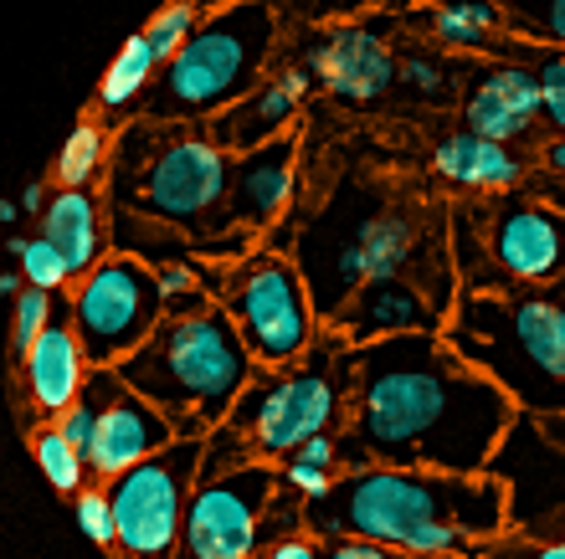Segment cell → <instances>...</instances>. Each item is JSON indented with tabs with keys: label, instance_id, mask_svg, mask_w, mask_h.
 <instances>
[{
	"label": "cell",
	"instance_id": "6da1fadb",
	"mask_svg": "<svg viewBox=\"0 0 565 559\" xmlns=\"http://www.w3.org/2000/svg\"><path fill=\"white\" fill-rule=\"evenodd\" d=\"M520 406L437 329L350 344V406L340 462L483 472L504 447Z\"/></svg>",
	"mask_w": 565,
	"mask_h": 559
},
{
	"label": "cell",
	"instance_id": "7a4b0ae2",
	"mask_svg": "<svg viewBox=\"0 0 565 559\" xmlns=\"http://www.w3.org/2000/svg\"><path fill=\"white\" fill-rule=\"evenodd\" d=\"M303 529L319 539L355 534L417 559H478L509 534V483L493 467L437 472L360 462L324 498L303 503Z\"/></svg>",
	"mask_w": 565,
	"mask_h": 559
},
{
	"label": "cell",
	"instance_id": "3957f363",
	"mask_svg": "<svg viewBox=\"0 0 565 559\" xmlns=\"http://www.w3.org/2000/svg\"><path fill=\"white\" fill-rule=\"evenodd\" d=\"M443 338L509 390L524 416L565 411V293L462 288Z\"/></svg>",
	"mask_w": 565,
	"mask_h": 559
},
{
	"label": "cell",
	"instance_id": "277c9868",
	"mask_svg": "<svg viewBox=\"0 0 565 559\" xmlns=\"http://www.w3.org/2000/svg\"><path fill=\"white\" fill-rule=\"evenodd\" d=\"M253 369L257 359L247 338L211 298L201 309L164 313L160 329L119 365V375L175 421L180 437H206L232 416Z\"/></svg>",
	"mask_w": 565,
	"mask_h": 559
},
{
	"label": "cell",
	"instance_id": "5b68a950",
	"mask_svg": "<svg viewBox=\"0 0 565 559\" xmlns=\"http://www.w3.org/2000/svg\"><path fill=\"white\" fill-rule=\"evenodd\" d=\"M232 149L206 133V123H160L145 118L124 129L114 149V206L154 216L195 241L211 232H232L222 222L232 191Z\"/></svg>",
	"mask_w": 565,
	"mask_h": 559
},
{
	"label": "cell",
	"instance_id": "8992f818",
	"mask_svg": "<svg viewBox=\"0 0 565 559\" xmlns=\"http://www.w3.org/2000/svg\"><path fill=\"white\" fill-rule=\"evenodd\" d=\"M278 42V0H226L201 15L170 62L149 83V118L206 123L268 77Z\"/></svg>",
	"mask_w": 565,
	"mask_h": 559
},
{
	"label": "cell",
	"instance_id": "52a82bcc",
	"mask_svg": "<svg viewBox=\"0 0 565 559\" xmlns=\"http://www.w3.org/2000/svg\"><path fill=\"white\" fill-rule=\"evenodd\" d=\"M344 406H350V344L334 334L319 338L294 365H257L226 421L247 437L253 456L282 462L313 431H340Z\"/></svg>",
	"mask_w": 565,
	"mask_h": 559
},
{
	"label": "cell",
	"instance_id": "ba28073f",
	"mask_svg": "<svg viewBox=\"0 0 565 559\" xmlns=\"http://www.w3.org/2000/svg\"><path fill=\"white\" fill-rule=\"evenodd\" d=\"M237 334L247 338L257 365H294L319 344V309L309 298V282L298 272V262L288 251L253 247L242 262L226 267L222 293H216Z\"/></svg>",
	"mask_w": 565,
	"mask_h": 559
},
{
	"label": "cell",
	"instance_id": "9c48e42d",
	"mask_svg": "<svg viewBox=\"0 0 565 559\" xmlns=\"http://www.w3.org/2000/svg\"><path fill=\"white\" fill-rule=\"evenodd\" d=\"M206 462V437H175L129 472L108 477L114 503V555L119 559H175L185 503Z\"/></svg>",
	"mask_w": 565,
	"mask_h": 559
},
{
	"label": "cell",
	"instance_id": "30bf717a",
	"mask_svg": "<svg viewBox=\"0 0 565 559\" xmlns=\"http://www.w3.org/2000/svg\"><path fill=\"white\" fill-rule=\"evenodd\" d=\"M164 313L170 309H164L160 278L135 251H104L67 293V319L83 338L88 365L119 369L160 329Z\"/></svg>",
	"mask_w": 565,
	"mask_h": 559
},
{
	"label": "cell",
	"instance_id": "8fae6325",
	"mask_svg": "<svg viewBox=\"0 0 565 559\" xmlns=\"http://www.w3.org/2000/svg\"><path fill=\"white\" fill-rule=\"evenodd\" d=\"M278 487V462H268V456L201 472L191 487V503H185L175 559H257Z\"/></svg>",
	"mask_w": 565,
	"mask_h": 559
},
{
	"label": "cell",
	"instance_id": "7c38bea8",
	"mask_svg": "<svg viewBox=\"0 0 565 559\" xmlns=\"http://www.w3.org/2000/svg\"><path fill=\"white\" fill-rule=\"evenodd\" d=\"M83 396L98 406V427H93V442L83 447L88 456V477L93 483H108V477H119L129 472L135 462L154 456L160 447H170L180 437L175 421L145 400L135 385L124 380L114 365H93L88 380H83Z\"/></svg>",
	"mask_w": 565,
	"mask_h": 559
},
{
	"label": "cell",
	"instance_id": "4fadbf2b",
	"mask_svg": "<svg viewBox=\"0 0 565 559\" xmlns=\"http://www.w3.org/2000/svg\"><path fill=\"white\" fill-rule=\"evenodd\" d=\"M489 262L499 288H551L565 278V211L504 201L489 216Z\"/></svg>",
	"mask_w": 565,
	"mask_h": 559
},
{
	"label": "cell",
	"instance_id": "5bb4252c",
	"mask_svg": "<svg viewBox=\"0 0 565 559\" xmlns=\"http://www.w3.org/2000/svg\"><path fill=\"white\" fill-rule=\"evenodd\" d=\"M493 472L509 483V524L524 534H551L555 514H565V452L540 437L535 416H514Z\"/></svg>",
	"mask_w": 565,
	"mask_h": 559
},
{
	"label": "cell",
	"instance_id": "9a60e30c",
	"mask_svg": "<svg viewBox=\"0 0 565 559\" xmlns=\"http://www.w3.org/2000/svg\"><path fill=\"white\" fill-rule=\"evenodd\" d=\"M447 313H452V298L431 293V288H422L417 278L402 272V278L360 282L355 298L329 319V329L344 344H371V338H386V334H427V329L443 334Z\"/></svg>",
	"mask_w": 565,
	"mask_h": 559
},
{
	"label": "cell",
	"instance_id": "2e32d148",
	"mask_svg": "<svg viewBox=\"0 0 565 559\" xmlns=\"http://www.w3.org/2000/svg\"><path fill=\"white\" fill-rule=\"evenodd\" d=\"M324 93H334L340 104H381L396 83V57H391L386 36L375 26H329L303 57Z\"/></svg>",
	"mask_w": 565,
	"mask_h": 559
},
{
	"label": "cell",
	"instance_id": "e0dca14e",
	"mask_svg": "<svg viewBox=\"0 0 565 559\" xmlns=\"http://www.w3.org/2000/svg\"><path fill=\"white\" fill-rule=\"evenodd\" d=\"M313 88V73L303 62H288L273 77H263L247 98H237L232 108H222L216 118H206V133L232 154H247L257 144H273L298 123V108Z\"/></svg>",
	"mask_w": 565,
	"mask_h": 559
},
{
	"label": "cell",
	"instance_id": "ac0fdd59",
	"mask_svg": "<svg viewBox=\"0 0 565 559\" xmlns=\"http://www.w3.org/2000/svg\"><path fill=\"white\" fill-rule=\"evenodd\" d=\"M298 191V139L282 133L273 144H257L232 160V191H226V226H273L282 211L294 206Z\"/></svg>",
	"mask_w": 565,
	"mask_h": 559
},
{
	"label": "cell",
	"instance_id": "d6986e66",
	"mask_svg": "<svg viewBox=\"0 0 565 559\" xmlns=\"http://www.w3.org/2000/svg\"><path fill=\"white\" fill-rule=\"evenodd\" d=\"M15 369H21V396L31 400V411L42 416V421L62 416L83 396V380H88L93 365H88V354H83V338H77L67 309L36 334V344L15 359Z\"/></svg>",
	"mask_w": 565,
	"mask_h": 559
},
{
	"label": "cell",
	"instance_id": "ffe728a7",
	"mask_svg": "<svg viewBox=\"0 0 565 559\" xmlns=\"http://www.w3.org/2000/svg\"><path fill=\"white\" fill-rule=\"evenodd\" d=\"M545 118V98H540V73L524 62H499L483 67L473 83L468 104H462V123L473 133H489L499 144H514Z\"/></svg>",
	"mask_w": 565,
	"mask_h": 559
},
{
	"label": "cell",
	"instance_id": "44dd1931",
	"mask_svg": "<svg viewBox=\"0 0 565 559\" xmlns=\"http://www.w3.org/2000/svg\"><path fill=\"white\" fill-rule=\"evenodd\" d=\"M431 170L452 185V191L483 195V191H509L524 180V160L509 144L489 139V133H473L462 123L458 133H447L443 144L431 149Z\"/></svg>",
	"mask_w": 565,
	"mask_h": 559
},
{
	"label": "cell",
	"instance_id": "7402d4cb",
	"mask_svg": "<svg viewBox=\"0 0 565 559\" xmlns=\"http://www.w3.org/2000/svg\"><path fill=\"white\" fill-rule=\"evenodd\" d=\"M36 226H42L46 241L67 257L73 282L108 251L104 206H98V195H93L88 185H57V191L46 195V206H42V216H36Z\"/></svg>",
	"mask_w": 565,
	"mask_h": 559
},
{
	"label": "cell",
	"instance_id": "603a6c76",
	"mask_svg": "<svg viewBox=\"0 0 565 559\" xmlns=\"http://www.w3.org/2000/svg\"><path fill=\"white\" fill-rule=\"evenodd\" d=\"M431 31H437L447 46L489 52V46H499L509 21H504V6H499V0H431Z\"/></svg>",
	"mask_w": 565,
	"mask_h": 559
},
{
	"label": "cell",
	"instance_id": "cb8c5ba5",
	"mask_svg": "<svg viewBox=\"0 0 565 559\" xmlns=\"http://www.w3.org/2000/svg\"><path fill=\"white\" fill-rule=\"evenodd\" d=\"M154 73H160V57L149 52V42H145V31H135L129 42L119 46V57L108 62V73H104V83H98V114H108V118H119V114H129V108L139 104L149 93V83H154Z\"/></svg>",
	"mask_w": 565,
	"mask_h": 559
},
{
	"label": "cell",
	"instance_id": "d4e9b609",
	"mask_svg": "<svg viewBox=\"0 0 565 559\" xmlns=\"http://www.w3.org/2000/svg\"><path fill=\"white\" fill-rule=\"evenodd\" d=\"M31 456H36V467H42L46 483L57 487V493H67V498H73L83 483H93L83 447L67 442V431H62L57 421H42V427L31 431Z\"/></svg>",
	"mask_w": 565,
	"mask_h": 559
},
{
	"label": "cell",
	"instance_id": "484cf974",
	"mask_svg": "<svg viewBox=\"0 0 565 559\" xmlns=\"http://www.w3.org/2000/svg\"><path fill=\"white\" fill-rule=\"evenodd\" d=\"M108 164V133L98 118H83L73 133H67V144L57 149V164H52V185H93V180L104 175Z\"/></svg>",
	"mask_w": 565,
	"mask_h": 559
},
{
	"label": "cell",
	"instance_id": "4316f807",
	"mask_svg": "<svg viewBox=\"0 0 565 559\" xmlns=\"http://www.w3.org/2000/svg\"><path fill=\"white\" fill-rule=\"evenodd\" d=\"M201 15H206L201 0H170V6H160V11L149 15V26H145L149 52H154L160 62H170L180 46H185V36L201 26Z\"/></svg>",
	"mask_w": 565,
	"mask_h": 559
},
{
	"label": "cell",
	"instance_id": "83f0119b",
	"mask_svg": "<svg viewBox=\"0 0 565 559\" xmlns=\"http://www.w3.org/2000/svg\"><path fill=\"white\" fill-rule=\"evenodd\" d=\"M67 309V303H57V293H46V288H21L15 293V309H11V359H21V354L36 344V334H42L57 313Z\"/></svg>",
	"mask_w": 565,
	"mask_h": 559
},
{
	"label": "cell",
	"instance_id": "f1b7e54d",
	"mask_svg": "<svg viewBox=\"0 0 565 559\" xmlns=\"http://www.w3.org/2000/svg\"><path fill=\"white\" fill-rule=\"evenodd\" d=\"M21 278L31 282V288H46V293H57V288H67L73 282V272H67V257H62L52 241H46L42 232L26 236V247H21Z\"/></svg>",
	"mask_w": 565,
	"mask_h": 559
},
{
	"label": "cell",
	"instance_id": "f546056e",
	"mask_svg": "<svg viewBox=\"0 0 565 559\" xmlns=\"http://www.w3.org/2000/svg\"><path fill=\"white\" fill-rule=\"evenodd\" d=\"M73 518L77 529L88 534V545L98 549H114V503H108V487L104 483H83L73 493Z\"/></svg>",
	"mask_w": 565,
	"mask_h": 559
},
{
	"label": "cell",
	"instance_id": "4dcf8cb0",
	"mask_svg": "<svg viewBox=\"0 0 565 559\" xmlns=\"http://www.w3.org/2000/svg\"><path fill=\"white\" fill-rule=\"evenodd\" d=\"M540 98H545V118H551V129L565 133V52L551 46V52H540Z\"/></svg>",
	"mask_w": 565,
	"mask_h": 559
},
{
	"label": "cell",
	"instance_id": "1f68e13d",
	"mask_svg": "<svg viewBox=\"0 0 565 559\" xmlns=\"http://www.w3.org/2000/svg\"><path fill=\"white\" fill-rule=\"evenodd\" d=\"M396 77H402L406 88H417L422 98H443L447 93V67L437 57H406L396 67Z\"/></svg>",
	"mask_w": 565,
	"mask_h": 559
},
{
	"label": "cell",
	"instance_id": "d6a6232c",
	"mask_svg": "<svg viewBox=\"0 0 565 559\" xmlns=\"http://www.w3.org/2000/svg\"><path fill=\"white\" fill-rule=\"evenodd\" d=\"M324 559H417V555H402V549L375 545V539H355V534H334V539H324Z\"/></svg>",
	"mask_w": 565,
	"mask_h": 559
},
{
	"label": "cell",
	"instance_id": "836d02e7",
	"mask_svg": "<svg viewBox=\"0 0 565 559\" xmlns=\"http://www.w3.org/2000/svg\"><path fill=\"white\" fill-rule=\"evenodd\" d=\"M257 559H324V539L309 529L278 534V539H268V549H257Z\"/></svg>",
	"mask_w": 565,
	"mask_h": 559
},
{
	"label": "cell",
	"instance_id": "e575fe53",
	"mask_svg": "<svg viewBox=\"0 0 565 559\" xmlns=\"http://www.w3.org/2000/svg\"><path fill=\"white\" fill-rule=\"evenodd\" d=\"M52 421L67 431V442H73V447H88L93 442V427H98V406H93L88 396H77L73 406H67L62 416H52Z\"/></svg>",
	"mask_w": 565,
	"mask_h": 559
},
{
	"label": "cell",
	"instance_id": "d590c367",
	"mask_svg": "<svg viewBox=\"0 0 565 559\" xmlns=\"http://www.w3.org/2000/svg\"><path fill=\"white\" fill-rule=\"evenodd\" d=\"M530 31H535L540 42H551L565 52V0H535V11L524 15Z\"/></svg>",
	"mask_w": 565,
	"mask_h": 559
},
{
	"label": "cell",
	"instance_id": "8d00e7d4",
	"mask_svg": "<svg viewBox=\"0 0 565 559\" xmlns=\"http://www.w3.org/2000/svg\"><path fill=\"white\" fill-rule=\"evenodd\" d=\"M478 559H565V534H551V539H520V545H499L493 555Z\"/></svg>",
	"mask_w": 565,
	"mask_h": 559
},
{
	"label": "cell",
	"instance_id": "74e56055",
	"mask_svg": "<svg viewBox=\"0 0 565 559\" xmlns=\"http://www.w3.org/2000/svg\"><path fill=\"white\" fill-rule=\"evenodd\" d=\"M42 206H46V185H26V191H21V211H26V216H42Z\"/></svg>",
	"mask_w": 565,
	"mask_h": 559
},
{
	"label": "cell",
	"instance_id": "f35d334b",
	"mask_svg": "<svg viewBox=\"0 0 565 559\" xmlns=\"http://www.w3.org/2000/svg\"><path fill=\"white\" fill-rule=\"evenodd\" d=\"M545 164H551L555 175H565V133H555L551 144H545Z\"/></svg>",
	"mask_w": 565,
	"mask_h": 559
},
{
	"label": "cell",
	"instance_id": "ab89813d",
	"mask_svg": "<svg viewBox=\"0 0 565 559\" xmlns=\"http://www.w3.org/2000/svg\"><path fill=\"white\" fill-rule=\"evenodd\" d=\"M21 288H26V278H21V267H15V272H0V298H15Z\"/></svg>",
	"mask_w": 565,
	"mask_h": 559
},
{
	"label": "cell",
	"instance_id": "60d3db41",
	"mask_svg": "<svg viewBox=\"0 0 565 559\" xmlns=\"http://www.w3.org/2000/svg\"><path fill=\"white\" fill-rule=\"evenodd\" d=\"M21 216V201H0V222H15Z\"/></svg>",
	"mask_w": 565,
	"mask_h": 559
},
{
	"label": "cell",
	"instance_id": "b9f144b4",
	"mask_svg": "<svg viewBox=\"0 0 565 559\" xmlns=\"http://www.w3.org/2000/svg\"><path fill=\"white\" fill-rule=\"evenodd\" d=\"M340 6H371V0H340Z\"/></svg>",
	"mask_w": 565,
	"mask_h": 559
},
{
	"label": "cell",
	"instance_id": "7bdbcfd3",
	"mask_svg": "<svg viewBox=\"0 0 565 559\" xmlns=\"http://www.w3.org/2000/svg\"><path fill=\"white\" fill-rule=\"evenodd\" d=\"M201 6H206V11H211V6H226V0H201Z\"/></svg>",
	"mask_w": 565,
	"mask_h": 559
}]
</instances>
